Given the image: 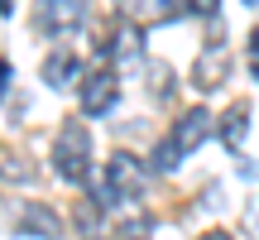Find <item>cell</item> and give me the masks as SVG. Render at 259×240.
<instances>
[{"label":"cell","mask_w":259,"mask_h":240,"mask_svg":"<svg viewBox=\"0 0 259 240\" xmlns=\"http://www.w3.org/2000/svg\"><path fill=\"white\" fill-rule=\"evenodd\" d=\"M211 130H216V115L206 111V106H187V111L173 120L168 139L154 149V173H178V164H183L197 144H206Z\"/></svg>","instance_id":"6da1fadb"},{"label":"cell","mask_w":259,"mask_h":240,"mask_svg":"<svg viewBox=\"0 0 259 240\" xmlns=\"http://www.w3.org/2000/svg\"><path fill=\"white\" fill-rule=\"evenodd\" d=\"M53 173L63 183H92V130L82 120H67L53 135Z\"/></svg>","instance_id":"7a4b0ae2"},{"label":"cell","mask_w":259,"mask_h":240,"mask_svg":"<svg viewBox=\"0 0 259 240\" xmlns=\"http://www.w3.org/2000/svg\"><path fill=\"white\" fill-rule=\"evenodd\" d=\"M10 231L15 235H38V240H58L63 235V216L44 202H15L10 212Z\"/></svg>","instance_id":"3957f363"},{"label":"cell","mask_w":259,"mask_h":240,"mask_svg":"<svg viewBox=\"0 0 259 240\" xmlns=\"http://www.w3.org/2000/svg\"><path fill=\"white\" fill-rule=\"evenodd\" d=\"M101 183L111 187V197H115V202H125V197H135L139 187H144V164H139L135 154H125V149H120V154L106 164Z\"/></svg>","instance_id":"277c9868"},{"label":"cell","mask_w":259,"mask_h":240,"mask_svg":"<svg viewBox=\"0 0 259 240\" xmlns=\"http://www.w3.org/2000/svg\"><path fill=\"white\" fill-rule=\"evenodd\" d=\"M115 101H120V77H115L111 67L87 72V82H82V111L87 115H106Z\"/></svg>","instance_id":"5b68a950"},{"label":"cell","mask_w":259,"mask_h":240,"mask_svg":"<svg viewBox=\"0 0 259 240\" xmlns=\"http://www.w3.org/2000/svg\"><path fill=\"white\" fill-rule=\"evenodd\" d=\"M87 19V0H44L38 5V29L44 34H72Z\"/></svg>","instance_id":"8992f818"},{"label":"cell","mask_w":259,"mask_h":240,"mask_svg":"<svg viewBox=\"0 0 259 240\" xmlns=\"http://www.w3.org/2000/svg\"><path fill=\"white\" fill-rule=\"evenodd\" d=\"M231 72V53L226 48H202V58L192 63V87L197 92H216Z\"/></svg>","instance_id":"52a82bcc"},{"label":"cell","mask_w":259,"mask_h":240,"mask_svg":"<svg viewBox=\"0 0 259 240\" xmlns=\"http://www.w3.org/2000/svg\"><path fill=\"white\" fill-rule=\"evenodd\" d=\"M38 77H44L53 92L72 87V82H77V53H67V48H53V53L44 58V67H38Z\"/></svg>","instance_id":"ba28073f"},{"label":"cell","mask_w":259,"mask_h":240,"mask_svg":"<svg viewBox=\"0 0 259 240\" xmlns=\"http://www.w3.org/2000/svg\"><path fill=\"white\" fill-rule=\"evenodd\" d=\"M101 48L111 53V63H120V67H125V63H139V58H144V34H139V29H130V24H120Z\"/></svg>","instance_id":"9c48e42d"},{"label":"cell","mask_w":259,"mask_h":240,"mask_svg":"<svg viewBox=\"0 0 259 240\" xmlns=\"http://www.w3.org/2000/svg\"><path fill=\"white\" fill-rule=\"evenodd\" d=\"M216 125H221V144L231 149V154H240V149H245V135H250V106L235 101L231 111L216 120Z\"/></svg>","instance_id":"30bf717a"},{"label":"cell","mask_w":259,"mask_h":240,"mask_svg":"<svg viewBox=\"0 0 259 240\" xmlns=\"http://www.w3.org/2000/svg\"><path fill=\"white\" fill-rule=\"evenodd\" d=\"M149 82H154V96H158V101H168V96H173V67L154 63V67H149Z\"/></svg>","instance_id":"8fae6325"},{"label":"cell","mask_w":259,"mask_h":240,"mask_svg":"<svg viewBox=\"0 0 259 240\" xmlns=\"http://www.w3.org/2000/svg\"><path fill=\"white\" fill-rule=\"evenodd\" d=\"M0 178H5V183H29L34 173H29V164H24V158L5 154V158H0Z\"/></svg>","instance_id":"7c38bea8"},{"label":"cell","mask_w":259,"mask_h":240,"mask_svg":"<svg viewBox=\"0 0 259 240\" xmlns=\"http://www.w3.org/2000/svg\"><path fill=\"white\" fill-rule=\"evenodd\" d=\"M149 231H154V221L149 216H135V221L120 226V240H149Z\"/></svg>","instance_id":"4fadbf2b"},{"label":"cell","mask_w":259,"mask_h":240,"mask_svg":"<svg viewBox=\"0 0 259 240\" xmlns=\"http://www.w3.org/2000/svg\"><path fill=\"white\" fill-rule=\"evenodd\" d=\"M187 15H202V19H216L221 15V0H183Z\"/></svg>","instance_id":"5bb4252c"},{"label":"cell","mask_w":259,"mask_h":240,"mask_svg":"<svg viewBox=\"0 0 259 240\" xmlns=\"http://www.w3.org/2000/svg\"><path fill=\"white\" fill-rule=\"evenodd\" d=\"M235 173H240L245 183H254V178H259V164H254V158H240V168H235Z\"/></svg>","instance_id":"9a60e30c"},{"label":"cell","mask_w":259,"mask_h":240,"mask_svg":"<svg viewBox=\"0 0 259 240\" xmlns=\"http://www.w3.org/2000/svg\"><path fill=\"white\" fill-rule=\"evenodd\" d=\"M10 77H15V67H10L5 58H0V96H5V87H10Z\"/></svg>","instance_id":"2e32d148"},{"label":"cell","mask_w":259,"mask_h":240,"mask_svg":"<svg viewBox=\"0 0 259 240\" xmlns=\"http://www.w3.org/2000/svg\"><path fill=\"white\" fill-rule=\"evenodd\" d=\"M250 58H259V29L250 34Z\"/></svg>","instance_id":"e0dca14e"},{"label":"cell","mask_w":259,"mask_h":240,"mask_svg":"<svg viewBox=\"0 0 259 240\" xmlns=\"http://www.w3.org/2000/svg\"><path fill=\"white\" fill-rule=\"evenodd\" d=\"M202 240H231V235H226V231H206Z\"/></svg>","instance_id":"ac0fdd59"},{"label":"cell","mask_w":259,"mask_h":240,"mask_svg":"<svg viewBox=\"0 0 259 240\" xmlns=\"http://www.w3.org/2000/svg\"><path fill=\"white\" fill-rule=\"evenodd\" d=\"M250 226H254V231H259V207H250Z\"/></svg>","instance_id":"d6986e66"},{"label":"cell","mask_w":259,"mask_h":240,"mask_svg":"<svg viewBox=\"0 0 259 240\" xmlns=\"http://www.w3.org/2000/svg\"><path fill=\"white\" fill-rule=\"evenodd\" d=\"M10 10H15V0H0V15H10Z\"/></svg>","instance_id":"ffe728a7"},{"label":"cell","mask_w":259,"mask_h":240,"mask_svg":"<svg viewBox=\"0 0 259 240\" xmlns=\"http://www.w3.org/2000/svg\"><path fill=\"white\" fill-rule=\"evenodd\" d=\"M245 5H259V0H245Z\"/></svg>","instance_id":"44dd1931"},{"label":"cell","mask_w":259,"mask_h":240,"mask_svg":"<svg viewBox=\"0 0 259 240\" xmlns=\"http://www.w3.org/2000/svg\"><path fill=\"white\" fill-rule=\"evenodd\" d=\"M254 82H259V67H254Z\"/></svg>","instance_id":"7402d4cb"},{"label":"cell","mask_w":259,"mask_h":240,"mask_svg":"<svg viewBox=\"0 0 259 240\" xmlns=\"http://www.w3.org/2000/svg\"><path fill=\"white\" fill-rule=\"evenodd\" d=\"M92 240H96V235H92Z\"/></svg>","instance_id":"603a6c76"}]
</instances>
